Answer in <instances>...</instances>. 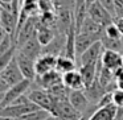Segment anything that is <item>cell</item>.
<instances>
[{
    "label": "cell",
    "mask_w": 123,
    "mask_h": 120,
    "mask_svg": "<svg viewBox=\"0 0 123 120\" xmlns=\"http://www.w3.org/2000/svg\"><path fill=\"white\" fill-rule=\"evenodd\" d=\"M83 91H85L86 96L89 98L90 103L91 104H95V106H98L99 100H101V99L103 98V95L107 92V90L101 85V82L98 80V78H95V80L93 82V85H91V86L83 88Z\"/></svg>",
    "instance_id": "obj_18"
},
{
    "label": "cell",
    "mask_w": 123,
    "mask_h": 120,
    "mask_svg": "<svg viewBox=\"0 0 123 120\" xmlns=\"http://www.w3.org/2000/svg\"><path fill=\"white\" fill-rule=\"evenodd\" d=\"M27 94L33 103H36L40 108L46 109V111H49L52 114L53 106H54V98L52 96V94L49 92L48 90L41 88V87L35 88V90H31L29 88V91H28Z\"/></svg>",
    "instance_id": "obj_5"
},
{
    "label": "cell",
    "mask_w": 123,
    "mask_h": 120,
    "mask_svg": "<svg viewBox=\"0 0 123 120\" xmlns=\"http://www.w3.org/2000/svg\"><path fill=\"white\" fill-rule=\"evenodd\" d=\"M40 107L36 103H33L32 100L25 102V103H13L9 104V106L1 108L0 115L4 117H12V119H19L20 116L28 114V112H32L35 109H38Z\"/></svg>",
    "instance_id": "obj_4"
},
{
    "label": "cell",
    "mask_w": 123,
    "mask_h": 120,
    "mask_svg": "<svg viewBox=\"0 0 123 120\" xmlns=\"http://www.w3.org/2000/svg\"><path fill=\"white\" fill-rule=\"evenodd\" d=\"M43 48L44 46L41 45V42L38 41L37 36L35 34L31 40H28L27 42H25L21 48L17 49V50L21 51L23 54H25L27 57H29V58H32V59L36 61V59L43 54Z\"/></svg>",
    "instance_id": "obj_16"
},
{
    "label": "cell",
    "mask_w": 123,
    "mask_h": 120,
    "mask_svg": "<svg viewBox=\"0 0 123 120\" xmlns=\"http://www.w3.org/2000/svg\"><path fill=\"white\" fill-rule=\"evenodd\" d=\"M122 67H123V53H122Z\"/></svg>",
    "instance_id": "obj_37"
},
{
    "label": "cell",
    "mask_w": 123,
    "mask_h": 120,
    "mask_svg": "<svg viewBox=\"0 0 123 120\" xmlns=\"http://www.w3.org/2000/svg\"><path fill=\"white\" fill-rule=\"evenodd\" d=\"M69 102L78 109L80 112H86L91 106H95V104H91L89 98L86 96L85 91L83 90H70L69 92ZM98 107V106H97Z\"/></svg>",
    "instance_id": "obj_14"
},
{
    "label": "cell",
    "mask_w": 123,
    "mask_h": 120,
    "mask_svg": "<svg viewBox=\"0 0 123 120\" xmlns=\"http://www.w3.org/2000/svg\"><path fill=\"white\" fill-rule=\"evenodd\" d=\"M62 80H64V85L69 87L70 90H83L85 88L82 75L78 69L62 74Z\"/></svg>",
    "instance_id": "obj_19"
},
{
    "label": "cell",
    "mask_w": 123,
    "mask_h": 120,
    "mask_svg": "<svg viewBox=\"0 0 123 120\" xmlns=\"http://www.w3.org/2000/svg\"><path fill=\"white\" fill-rule=\"evenodd\" d=\"M94 1H97V0H87V7L90 6L91 3H94Z\"/></svg>",
    "instance_id": "obj_36"
},
{
    "label": "cell",
    "mask_w": 123,
    "mask_h": 120,
    "mask_svg": "<svg viewBox=\"0 0 123 120\" xmlns=\"http://www.w3.org/2000/svg\"><path fill=\"white\" fill-rule=\"evenodd\" d=\"M16 59H17V63H19L20 69H21V73L23 75H24V78H27V79H31L32 82H35L36 77H37V74H36V69H35V59L29 58V57H27L25 54H23L21 51L17 50L16 53Z\"/></svg>",
    "instance_id": "obj_12"
},
{
    "label": "cell",
    "mask_w": 123,
    "mask_h": 120,
    "mask_svg": "<svg viewBox=\"0 0 123 120\" xmlns=\"http://www.w3.org/2000/svg\"><path fill=\"white\" fill-rule=\"evenodd\" d=\"M54 9L56 11H62V9H72L75 8V0H53Z\"/></svg>",
    "instance_id": "obj_27"
},
{
    "label": "cell",
    "mask_w": 123,
    "mask_h": 120,
    "mask_svg": "<svg viewBox=\"0 0 123 120\" xmlns=\"http://www.w3.org/2000/svg\"><path fill=\"white\" fill-rule=\"evenodd\" d=\"M115 1V11H117V17L123 19V0H114Z\"/></svg>",
    "instance_id": "obj_31"
},
{
    "label": "cell",
    "mask_w": 123,
    "mask_h": 120,
    "mask_svg": "<svg viewBox=\"0 0 123 120\" xmlns=\"http://www.w3.org/2000/svg\"><path fill=\"white\" fill-rule=\"evenodd\" d=\"M16 53H17V46L15 45V46H12L11 49H8L7 51H4V53L0 54V70L3 69V67H6L7 65L15 58Z\"/></svg>",
    "instance_id": "obj_25"
},
{
    "label": "cell",
    "mask_w": 123,
    "mask_h": 120,
    "mask_svg": "<svg viewBox=\"0 0 123 120\" xmlns=\"http://www.w3.org/2000/svg\"><path fill=\"white\" fill-rule=\"evenodd\" d=\"M112 102L117 107L123 108V88L118 87L117 90L112 91Z\"/></svg>",
    "instance_id": "obj_30"
},
{
    "label": "cell",
    "mask_w": 123,
    "mask_h": 120,
    "mask_svg": "<svg viewBox=\"0 0 123 120\" xmlns=\"http://www.w3.org/2000/svg\"><path fill=\"white\" fill-rule=\"evenodd\" d=\"M103 50L105 48H103V44L101 42V40L94 42L87 50L83 51L77 58L78 66H81V65H97L99 62V59H101Z\"/></svg>",
    "instance_id": "obj_6"
},
{
    "label": "cell",
    "mask_w": 123,
    "mask_h": 120,
    "mask_svg": "<svg viewBox=\"0 0 123 120\" xmlns=\"http://www.w3.org/2000/svg\"><path fill=\"white\" fill-rule=\"evenodd\" d=\"M101 62L105 67L112 70V71H117L122 67V54L120 51L117 50H111V49H105L101 57Z\"/></svg>",
    "instance_id": "obj_13"
},
{
    "label": "cell",
    "mask_w": 123,
    "mask_h": 120,
    "mask_svg": "<svg viewBox=\"0 0 123 120\" xmlns=\"http://www.w3.org/2000/svg\"><path fill=\"white\" fill-rule=\"evenodd\" d=\"M32 83H33V82H32L31 79L24 78V79L20 80L19 83H15V85H12L11 87H9L8 90H7L6 92L1 95V98H0V106H1V108H4V107L12 104L17 98H19V96L27 94L28 91H29Z\"/></svg>",
    "instance_id": "obj_3"
},
{
    "label": "cell",
    "mask_w": 123,
    "mask_h": 120,
    "mask_svg": "<svg viewBox=\"0 0 123 120\" xmlns=\"http://www.w3.org/2000/svg\"><path fill=\"white\" fill-rule=\"evenodd\" d=\"M114 23L117 24V27L119 28L120 33L123 34V19H119V17H117V19H114Z\"/></svg>",
    "instance_id": "obj_33"
},
{
    "label": "cell",
    "mask_w": 123,
    "mask_h": 120,
    "mask_svg": "<svg viewBox=\"0 0 123 120\" xmlns=\"http://www.w3.org/2000/svg\"><path fill=\"white\" fill-rule=\"evenodd\" d=\"M1 120H17V119H12V117H4V116H1Z\"/></svg>",
    "instance_id": "obj_35"
},
{
    "label": "cell",
    "mask_w": 123,
    "mask_h": 120,
    "mask_svg": "<svg viewBox=\"0 0 123 120\" xmlns=\"http://www.w3.org/2000/svg\"><path fill=\"white\" fill-rule=\"evenodd\" d=\"M37 21H38V15L37 16H31L29 19L25 21V24L21 27V29L17 32V34H16L17 49L21 48L28 40H31V38L36 34V30H37Z\"/></svg>",
    "instance_id": "obj_7"
},
{
    "label": "cell",
    "mask_w": 123,
    "mask_h": 120,
    "mask_svg": "<svg viewBox=\"0 0 123 120\" xmlns=\"http://www.w3.org/2000/svg\"><path fill=\"white\" fill-rule=\"evenodd\" d=\"M46 120H61V119H58L57 116H53V115H50V116H49Z\"/></svg>",
    "instance_id": "obj_34"
},
{
    "label": "cell",
    "mask_w": 123,
    "mask_h": 120,
    "mask_svg": "<svg viewBox=\"0 0 123 120\" xmlns=\"http://www.w3.org/2000/svg\"><path fill=\"white\" fill-rule=\"evenodd\" d=\"M77 62H75L74 58H70V57L65 56V54H61L57 58V67L56 69L58 70L60 73L65 74V73H69L72 70H77Z\"/></svg>",
    "instance_id": "obj_22"
},
{
    "label": "cell",
    "mask_w": 123,
    "mask_h": 120,
    "mask_svg": "<svg viewBox=\"0 0 123 120\" xmlns=\"http://www.w3.org/2000/svg\"><path fill=\"white\" fill-rule=\"evenodd\" d=\"M97 65H81V66H78V70H80L81 75H82L85 88L89 87V86H91L93 82L95 80V78H97Z\"/></svg>",
    "instance_id": "obj_21"
},
{
    "label": "cell",
    "mask_w": 123,
    "mask_h": 120,
    "mask_svg": "<svg viewBox=\"0 0 123 120\" xmlns=\"http://www.w3.org/2000/svg\"><path fill=\"white\" fill-rule=\"evenodd\" d=\"M62 73H60L57 69L50 70V71L45 73L43 75H37L35 79V83L41 88H45V90H50L52 87L62 83Z\"/></svg>",
    "instance_id": "obj_9"
},
{
    "label": "cell",
    "mask_w": 123,
    "mask_h": 120,
    "mask_svg": "<svg viewBox=\"0 0 123 120\" xmlns=\"http://www.w3.org/2000/svg\"><path fill=\"white\" fill-rule=\"evenodd\" d=\"M81 120H87V119H86V117H83V116H82V117H81Z\"/></svg>",
    "instance_id": "obj_38"
},
{
    "label": "cell",
    "mask_w": 123,
    "mask_h": 120,
    "mask_svg": "<svg viewBox=\"0 0 123 120\" xmlns=\"http://www.w3.org/2000/svg\"><path fill=\"white\" fill-rule=\"evenodd\" d=\"M97 41H99V38L97 36L89 34V33H85V32L77 33V37H75V54H77V58Z\"/></svg>",
    "instance_id": "obj_17"
},
{
    "label": "cell",
    "mask_w": 123,
    "mask_h": 120,
    "mask_svg": "<svg viewBox=\"0 0 123 120\" xmlns=\"http://www.w3.org/2000/svg\"><path fill=\"white\" fill-rule=\"evenodd\" d=\"M105 34L110 38H115V40H120V38L123 37V34L120 33L119 28L117 27L115 23H111V24L105 27Z\"/></svg>",
    "instance_id": "obj_26"
},
{
    "label": "cell",
    "mask_w": 123,
    "mask_h": 120,
    "mask_svg": "<svg viewBox=\"0 0 123 120\" xmlns=\"http://www.w3.org/2000/svg\"><path fill=\"white\" fill-rule=\"evenodd\" d=\"M17 23H19V15L0 7V25H1V29L15 36V38H16Z\"/></svg>",
    "instance_id": "obj_10"
},
{
    "label": "cell",
    "mask_w": 123,
    "mask_h": 120,
    "mask_svg": "<svg viewBox=\"0 0 123 120\" xmlns=\"http://www.w3.org/2000/svg\"><path fill=\"white\" fill-rule=\"evenodd\" d=\"M57 58H58V56H54L50 53H43L35 62L36 74L43 75L50 70H54L57 67Z\"/></svg>",
    "instance_id": "obj_11"
},
{
    "label": "cell",
    "mask_w": 123,
    "mask_h": 120,
    "mask_svg": "<svg viewBox=\"0 0 123 120\" xmlns=\"http://www.w3.org/2000/svg\"><path fill=\"white\" fill-rule=\"evenodd\" d=\"M38 8H40V13L56 11V9H54L53 0H38Z\"/></svg>",
    "instance_id": "obj_29"
},
{
    "label": "cell",
    "mask_w": 123,
    "mask_h": 120,
    "mask_svg": "<svg viewBox=\"0 0 123 120\" xmlns=\"http://www.w3.org/2000/svg\"><path fill=\"white\" fill-rule=\"evenodd\" d=\"M98 1L103 6V8L106 9L114 19H117V11H115V1L114 0H98Z\"/></svg>",
    "instance_id": "obj_28"
},
{
    "label": "cell",
    "mask_w": 123,
    "mask_h": 120,
    "mask_svg": "<svg viewBox=\"0 0 123 120\" xmlns=\"http://www.w3.org/2000/svg\"><path fill=\"white\" fill-rule=\"evenodd\" d=\"M23 79H24V75H23L21 69H20L19 63H17L16 56H15V58L6 67H3L0 70V92H1V95L12 85L19 83Z\"/></svg>",
    "instance_id": "obj_1"
},
{
    "label": "cell",
    "mask_w": 123,
    "mask_h": 120,
    "mask_svg": "<svg viewBox=\"0 0 123 120\" xmlns=\"http://www.w3.org/2000/svg\"><path fill=\"white\" fill-rule=\"evenodd\" d=\"M57 34V30L53 27H48V25H43L40 21H37V30H36V36H37L38 41L41 42L43 46H46L54 40Z\"/></svg>",
    "instance_id": "obj_20"
},
{
    "label": "cell",
    "mask_w": 123,
    "mask_h": 120,
    "mask_svg": "<svg viewBox=\"0 0 123 120\" xmlns=\"http://www.w3.org/2000/svg\"><path fill=\"white\" fill-rule=\"evenodd\" d=\"M52 115L61 120H81L82 117V112L78 111L69 99H54Z\"/></svg>",
    "instance_id": "obj_2"
},
{
    "label": "cell",
    "mask_w": 123,
    "mask_h": 120,
    "mask_svg": "<svg viewBox=\"0 0 123 120\" xmlns=\"http://www.w3.org/2000/svg\"><path fill=\"white\" fill-rule=\"evenodd\" d=\"M50 115L52 114L49 111H46V109L38 108V109H35V111L28 112V114L20 116L17 120H46Z\"/></svg>",
    "instance_id": "obj_23"
},
{
    "label": "cell",
    "mask_w": 123,
    "mask_h": 120,
    "mask_svg": "<svg viewBox=\"0 0 123 120\" xmlns=\"http://www.w3.org/2000/svg\"><path fill=\"white\" fill-rule=\"evenodd\" d=\"M101 42L103 44L105 49H111V50H117V51H120V49H123L122 38H120V40L110 38V37H107L105 33H103V36H102V38H101Z\"/></svg>",
    "instance_id": "obj_24"
},
{
    "label": "cell",
    "mask_w": 123,
    "mask_h": 120,
    "mask_svg": "<svg viewBox=\"0 0 123 120\" xmlns=\"http://www.w3.org/2000/svg\"><path fill=\"white\" fill-rule=\"evenodd\" d=\"M118 112H119V107H117L114 103H110L98 107L89 117V120H117Z\"/></svg>",
    "instance_id": "obj_15"
},
{
    "label": "cell",
    "mask_w": 123,
    "mask_h": 120,
    "mask_svg": "<svg viewBox=\"0 0 123 120\" xmlns=\"http://www.w3.org/2000/svg\"><path fill=\"white\" fill-rule=\"evenodd\" d=\"M115 77H117V80H118V87L123 88V67H120L119 70L115 71Z\"/></svg>",
    "instance_id": "obj_32"
},
{
    "label": "cell",
    "mask_w": 123,
    "mask_h": 120,
    "mask_svg": "<svg viewBox=\"0 0 123 120\" xmlns=\"http://www.w3.org/2000/svg\"><path fill=\"white\" fill-rule=\"evenodd\" d=\"M87 15L94 20V21L101 24L102 27H106V25L114 23V17L103 8V6L99 3L98 0L94 1V3H91L90 6L87 7Z\"/></svg>",
    "instance_id": "obj_8"
}]
</instances>
